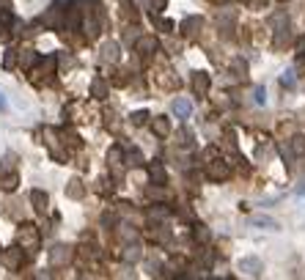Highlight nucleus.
<instances>
[{
	"label": "nucleus",
	"mask_w": 305,
	"mask_h": 280,
	"mask_svg": "<svg viewBox=\"0 0 305 280\" xmlns=\"http://www.w3.org/2000/svg\"><path fill=\"white\" fill-rule=\"evenodd\" d=\"M17 239H20L22 250H28L31 255L39 250V228H36V225H31V223L20 225V233H17Z\"/></svg>",
	"instance_id": "obj_1"
},
{
	"label": "nucleus",
	"mask_w": 305,
	"mask_h": 280,
	"mask_svg": "<svg viewBox=\"0 0 305 280\" xmlns=\"http://www.w3.org/2000/svg\"><path fill=\"white\" fill-rule=\"evenodd\" d=\"M207 176L212 179V182H223V179L231 176V168H228V162H223V160L207 162Z\"/></svg>",
	"instance_id": "obj_2"
},
{
	"label": "nucleus",
	"mask_w": 305,
	"mask_h": 280,
	"mask_svg": "<svg viewBox=\"0 0 305 280\" xmlns=\"http://www.w3.org/2000/svg\"><path fill=\"white\" fill-rule=\"evenodd\" d=\"M72 261V247H66V244H55V247L50 250V264L52 266H63Z\"/></svg>",
	"instance_id": "obj_3"
},
{
	"label": "nucleus",
	"mask_w": 305,
	"mask_h": 280,
	"mask_svg": "<svg viewBox=\"0 0 305 280\" xmlns=\"http://www.w3.org/2000/svg\"><path fill=\"white\" fill-rule=\"evenodd\" d=\"M261 269H264L261 258H256V255H248V258L239 261V272H245V275H250V277H259Z\"/></svg>",
	"instance_id": "obj_4"
},
{
	"label": "nucleus",
	"mask_w": 305,
	"mask_h": 280,
	"mask_svg": "<svg viewBox=\"0 0 305 280\" xmlns=\"http://www.w3.org/2000/svg\"><path fill=\"white\" fill-rule=\"evenodd\" d=\"M0 264L9 266V269H20V266H22V250H17V247L6 250V253L0 255Z\"/></svg>",
	"instance_id": "obj_5"
},
{
	"label": "nucleus",
	"mask_w": 305,
	"mask_h": 280,
	"mask_svg": "<svg viewBox=\"0 0 305 280\" xmlns=\"http://www.w3.org/2000/svg\"><path fill=\"white\" fill-rule=\"evenodd\" d=\"M201 25H204V20L201 17H187L184 22H181V33H184V36H198V31H201Z\"/></svg>",
	"instance_id": "obj_6"
},
{
	"label": "nucleus",
	"mask_w": 305,
	"mask_h": 280,
	"mask_svg": "<svg viewBox=\"0 0 305 280\" xmlns=\"http://www.w3.org/2000/svg\"><path fill=\"white\" fill-rule=\"evenodd\" d=\"M149 176H151V182H154V184H165L168 182L165 165H162V162H151V165H149Z\"/></svg>",
	"instance_id": "obj_7"
},
{
	"label": "nucleus",
	"mask_w": 305,
	"mask_h": 280,
	"mask_svg": "<svg viewBox=\"0 0 305 280\" xmlns=\"http://www.w3.org/2000/svg\"><path fill=\"white\" fill-rule=\"evenodd\" d=\"M192 91H195L198 96H207V91H209V74L207 72H195V77H192Z\"/></svg>",
	"instance_id": "obj_8"
},
{
	"label": "nucleus",
	"mask_w": 305,
	"mask_h": 280,
	"mask_svg": "<svg viewBox=\"0 0 305 280\" xmlns=\"http://www.w3.org/2000/svg\"><path fill=\"white\" fill-rule=\"evenodd\" d=\"M135 50L140 52V55H151V52H157V39L154 36H143L135 42Z\"/></svg>",
	"instance_id": "obj_9"
},
{
	"label": "nucleus",
	"mask_w": 305,
	"mask_h": 280,
	"mask_svg": "<svg viewBox=\"0 0 305 280\" xmlns=\"http://www.w3.org/2000/svg\"><path fill=\"white\" fill-rule=\"evenodd\" d=\"M151 129H154L157 137H165V135H171V121H168L165 115H157V118L151 121Z\"/></svg>",
	"instance_id": "obj_10"
},
{
	"label": "nucleus",
	"mask_w": 305,
	"mask_h": 280,
	"mask_svg": "<svg viewBox=\"0 0 305 280\" xmlns=\"http://www.w3.org/2000/svg\"><path fill=\"white\" fill-rule=\"evenodd\" d=\"M250 223L259 225V228H264V231H278V223H275L272 217H267V214H253V217H250Z\"/></svg>",
	"instance_id": "obj_11"
},
{
	"label": "nucleus",
	"mask_w": 305,
	"mask_h": 280,
	"mask_svg": "<svg viewBox=\"0 0 305 280\" xmlns=\"http://www.w3.org/2000/svg\"><path fill=\"white\" fill-rule=\"evenodd\" d=\"M11 39V11L0 14V42H9Z\"/></svg>",
	"instance_id": "obj_12"
},
{
	"label": "nucleus",
	"mask_w": 305,
	"mask_h": 280,
	"mask_svg": "<svg viewBox=\"0 0 305 280\" xmlns=\"http://www.w3.org/2000/svg\"><path fill=\"white\" fill-rule=\"evenodd\" d=\"M44 25H47V28H63L61 9H58V6H52V9L47 11V17H44Z\"/></svg>",
	"instance_id": "obj_13"
},
{
	"label": "nucleus",
	"mask_w": 305,
	"mask_h": 280,
	"mask_svg": "<svg viewBox=\"0 0 305 280\" xmlns=\"http://www.w3.org/2000/svg\"><path fill=\"white\" fill-rule=\"evenodd\" d=\"M102 61H119V44L116 42H105L102 44Z\"/></svg>",
	"instance_id": "obj_14"
},
{
	"label": "nucleus",
	"mask_w": 305,
	"mask_h": 280,
	"mask_svg": "<svg viewBox=\"0 0 305 280\" xmlns=\"http://www.w3.org/2000/svg\"><path fill=\"white\" fill-rule=\"evenodd\" d=\"M55 58H44V61H42V69H39V77H44V80H50L52 77V74H55Z\"/></svg>",
	"instance_id": "obj_15"
},
{
	"label": "nucleus",
	"mask_w": 305,
	"mask_h": 280,
	"mask_svg": "<svg viewBox=\"0 0 305 280\" xmlns=\"http://www.w3.org/2000/svg\"><path fill=\"white\" fill-rule=\"evenodd\" d=\"M173 113L179 115V118H187V115L192 113V104L187 102V99H176L173 102Z\"/></svg>",
	"instance_id": "obj_16"
},
{
	"label": "nucleus",
	"mask_w": 305,
	"mask_h": 280,
	"mask_svg": "<svg viewBox=\"0 0 305 280\" xmlns=\"http://www.w3.org/2000/svg\"><path fill=\"white\" fill-rule=\"evenodd\" d=\"M36 61H39L36 50H22V52H20V63H22V69H31Z\"/></svg>",
	"instance_id": "obj_17"
},
{
	"label": "nucleus",
	"mask_w": 305,
	"mask_h": 280,
	"mask_svg": "<svg viewBox=\"0 0 305 280\" xmlns=\"http://www.w3.org/2000/svg\"><path fill=\"white\" fill-rule=\"evenodd\" d=\"M17 184H20V176L17 173H9V176H0V187H3L6 192H14Z\"/></svg>",
	"instance_id": "obj_18"
},
{
	"label": "nucleus",
	"mask_w": 305,
	"mask_h": 280,
	"mask_svg": "<svg viewBox=\"0 0 305 280\" xmlns=\"http://www.w3.org/2000/svg\"><path fill=\"white\" fill-rule=\"evenodd\" d=\"M31 203L39 209V212H44V209H47V192H42V190H33V192H31Z\"/></svg>",
	"instance_id": "obj_19"
},
{
	"label": "nucleus",
	"mask_w": 305,
	"mask_h": 280,
	"mask_svg": "<svg viewBox=\"0 0 305 280\" xmlns=\"http://www.w3.org/2000/svg\"><path fill=\"white\" fill-rule=\"evenodd\" d=\"M83 31L88 33V39L99 36V20H96V17H91V20L85 17V22H83Z\"/></svg>",
	"instance_id": "obj_20"
},
{
	"label": "nucleus",
	"mask_w": 305,
	"mask_h": 280,
	"mask_svg": "<svg viewBox=\"0 0 305 280\" xmlns=\"http://www.w3.org/2000/svg\"><path fill=\"white\" fill-rule=\"evenodd\" d=\"M192 236H195V242L207 244L209 239H212V233H209V228H207V225H195V231H192Z\"/></svg>",
	"instance_id": "obj_21"
},
{
	"label": "nucleus",
	"mask_w": 305,
	"mask_h": 280,
	"mask_svg": "<svg viewBox=\"0 0 305 280\" xmlns=\"http://www.w3.org/2000/svg\"><path fill=\"white\" fill-rule=\"evenodd\" d=\"M124 261H130V264L140 261V247H138V244H127V250H124Z\"/></svg>",
	"instance_id": "obj_22"
},
{
	"label": "nucleus",
	"mask_w": 305,
	"mask_h": 280,
	"mask_svg": "<svg viewBox=\"0 0 305 280\" xmlns=\"http://www.w3.org/2000/svg\"><path fill=\"white\" fill-rule=\"evenodd\" d=\"M66 195H69V198H83V184H80L77 179H72V182H69V187H66Z\"/></svg>",
	"instance_id": "obj_23"
},
{
	"label": "nucleus",
	"mask_w": 305,
	"mask_h": 280,
	"mask_svg": "<svg viewBox=\"0 0 305 280\" xmlns=\"http://www.w3.org/2000/svg\"><path fill=\"white\" fill-rule=\"evenodd\" d=\"M91 93H93V96H96V99H105V96H108V85H105L102 80H93V85H91Z\"/></svg>",
	"instance_id": "obj_24"
},
{
	"label": "nucleus",
	"mask_w": 305,
	"mask_h": 280,
	"mask_svg": "<svg viewBox=\"0 0 305 280\" xmlns=\"http://www.w3.org/2000/svg\"><path fill=\"white\" fill-rule=\"evenodd\" d=\"M14 63H17V50H6L3 66H6V69H14Z\"/></svg>",
	"instance_id": "obj_25"
},
{
	"label": "nucleus",
	"mask_w": 305,
	"mask_h": 280,
	"mask_svg": "<svg viewBox=\"0 0 305 280\" xmlns=\"http://www.w3.org/2000/svg\"><path fill=\"white\" fill-rule=\"evenodd\" d=\"M127 165H143V157H140L138 149H132L130 154H127Z\"/></svg>",
	"instance_id": "obj_26"
},
{
	"label": "nucleus",
	"mask_w": 305,
	"mask_h": 280,
	"mask_svg": "<svg viewBox=\"0 0 305 280\" xmlns=\"http://www.w3.org/2000/svg\"><path fill=\"white\" fill-rule=\"evenodd\" d=\"M146 121H149V113H146V110H138V113H132V124H135V126L146 124Z\"/></svg>",
	"instance_id": "obj_27"
},
{
	"label": "nucleus",
	"mask_w": 305,
	"mask_h": 280,
	"mask_svg": "<svg viewBox=\"0 0 305 280\" xmlns=\"http://www.w3.org/2000/svg\"><path fill=\"white\" fill-rule=\"evenodd\" d=\"M108 162H110V165H116V168H119V165H121V149H110Z\"/></svg>",
	"instance_id": "obj_28"
},
{
	"label": "nucleus",
	"mask_w": 305,
	"mask_h": 280,
	"mask_svg": "<svg viewBox=\"0 0 305 280\" xmlns=\"http://www.w3.org/2000/svg\"><path fill=\"white\" fill-rule=\"evenodd\" d=\"M253 99H256V104H264V102H267V91H264L261 85H256V91H253Z\"/></svg>",
	"instance_id": "obj_29"
},
{
	"label": "nucleus",
	"mask_w": 305,
	"mask_h": 280,
	"mask_svg": "<svg viewBox=\"0 0 305 280\" xmlns=\"http://www.w3.org/2000/svg\"><path fill=\"white\" fill-rule=\"evenodd\" d=\"M280 83H283L286 88H291V85H294V72H291V69H289V72H283V77H280Z\"/></svg>",
	"instance_id": "obj_30"
},
{
	"label": "nucleus",
	"mask_w": 305,
	"mask_h": 280,
	"mask_svg": "<svg viewBox=\"0 0 305 280\" xmlns=\"http://www.w3.org/2000/svg\"><path fill=\"white\" fill-rule=\"evenodd\" d=\"M291 146H294V151H297V154H305V137H302V135H297V137H294V143H291Z\"/></svg>",
	"instance_id": "obj_31"
},
{
	"label": "nucleus",
	"mask_w": 305,
	"mask_h": 280,
	"mask_svg": "<svg viewBox=\"0 0 305 280\" xmlns=\"http://www.w3.org/2000/svg\"><path fill=\"white\" fill-rule=\"evenodd\" d=\"M190 140H192V132H187V129L179 132V143L181 146H190Z\"/></svg>",
	"instance_id": "obj_32"
},
{
	"label": "nucleus",
	"mask_w": 305,
	"mask_h": 280,
	"mask_svg": "<svg viewBox=\"0 0 305 280\" xmlns=\"http://www.w3.org/2000/svg\"><path fill=\"white\" fill-rule=\"evenodd\" d=\"M165 214H168V209H151V212H149V217H151V220H162Z\"/></svg>",
	"instance_id": "obj_33"
},
{
	"label": "nucleus",
	"mask_w": 305,
	"mask_h": 280,
	"mask_svg": "<svg viewBox=\"0 0 305 280\" xmlns=\"http://www.w3.org/2000/svg\"><path fill=\"white\" fill-rule=\"evenodd\" d=\"M294 72H297V74H305V55H300V58H297V63H294Z\"/></svg>",
	"instance_id": "obj_34"
},
{
	"label": "nucleus",
	"mask_w": 305,
	"mask_h": 280,
	"mask_svg": "<svg viewBox=\"0 0 305 280\" xmlns=\"http://www.w3.org/2000/svg\"><path fill=\"white\" fill-rule=\"evenodd\" d=\"M234 69H237V74H239V77H245V72H248L245 61H234Z\"/></svg>",
	"instance_id": "obj_35"
},
{
	"label": "nucleus",
	"mask_w": 305,
	"mask_h": 280,
	"mask_svg": "<svg viewBox=\"0 0 305 280\" xmlns=\"http://www.w3.org/2000/svg\"><path fill=\"white\" fill-rule=\"evenodd\" d=\"M294 50H297V55H305V36H300L294 42Z\"/></svg>",
	"instance_id": "obj_36"
},
{
	"label": "nucleus",
	"mask_w": 305,
	"mask_h": 280,
	"mask_svg": "<svg viewBox=\"0 0 305 280\" xmlns=\"http://www.w3.org/2000/svg\"><path fill=\"white\" fill-rule=\"evenodd\" d=\"M149 198H165V190H160V187H151V190H149Z\"/></svg>",
	"instance_id": "obj_37"
},
{
	"label": "nucleus",
	"mask_w": 305,
	"mask_h": 280,
	"mask_svg": "<svg viewBox=\"0 0 305 280\" xmlns=\"http://www.w3.org/2000/svg\"><path fill=\"white\" fill-rule=\"evenodd\" d=\"M157 28H162V31H171L173 22H171V20H157Z\"/></svg>",
	"instance_id": "obj_38"
},
{
	"label": "nucleus",
	"mask_w": 305,
	"mask_h": 280,
	"mask_svg": "<svg viewBox=\"0 0 305 280\" xmlns=\"http://www.w3.org/2000/svg\"><path fill=\"white\" fill-rule=\"evenodd\" d=\"M6 107H9V104H6V99L0 96V110H6Z\"/></svg>",
	"instance_id": "obj_39"
},
{
	"label": "nucleus",
	"mask_w": 305,
	"mask_h": 280,
	"mask_svg": "<svg viewBox=\"0 0 305 280\" xmlns=\"http://www.w3.org/2000/svg\"><path fill=\"white\" fill-rule=\"evenodd\" d=\"M297 192H300V195H305V184H300V187H297Z\"/></svg>",
	"instance_id": "obj_40"
},
{
	"label": "nucleus",
	"mask_w": 305,
	"mask_h": 280,
	"mask_svg": "<svg viewBox=\"0 0 305 280\" xmlns=\"http://www.w3.org/2000/svg\"><path fill=\"white\" fill-rule=\"evenodd\" d=\"M212 3H218V6H223V3H226V0H212Z\"/></svg>",
	"instance_id": "obj_41"
}]
</instances>
